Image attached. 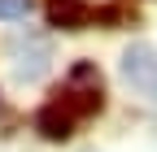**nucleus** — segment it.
<instances>
[{
  "instance_id": "1",
  "label": "nucleus",
  "mask_w": 157,
  "mask_h": 152,
  "mask_svg": "<svg viewBox=\"0 0 157 152\" xmlns=\"http://www.w3.org/2000/svg\"><path fill=\"white\" fill-rule=\"evenodd\" d=\"M52 104H57V109H66L74 122H78V118H87V113H101V104H105V96H101V70H96L92 61H78V65L70 70L66 87L57 91V100H52Z\"/></svg>"
},
{
  "instance_id": "2",
  "label": "nucleus",
  "mask_w": 157,
  "mask_h": 152,
  "mask_svg": "<svg viewBox=\"0 0 157 152\" xmlns=\"http://www.w3.org/2000/svg\"><path fill=\"white\" fill-rule=\"evenodd\" d=\"M122 83L140 91L144 100H157V48L153 44H131L122 52Z\"/></svg>"
},
{
  "instance_id": "3",
  "label": "nucleus",
  "mask_w": 157,
  "mask_h": 152,
  "mask_svg": "<svg viewBox=\"0 0 157 152\" xmlns=\"http://www.w3.org/2000/svg\"><path fill=\"white\" fill-rule=\"evenodd\" d=\"M35 130H39L44 139L61 143V139H70V135H74V118H70L66 109H57V104H44V109L35 113Z\"/></svg>"
},
{
  "instance_id": "4",
  "label": "nucleus",
  "mask_w": 157,
  "mask_h": 152,
  "mask_svg": "<svg viewBox=\"0 0 157 152\" xmlns=\"http://www.w3.org/2000/svg\"><path fill=\"white\" fill-rule=\"evenodd\" d=\"M48 22L61 26V31H83L92 22V9L83 5V0H52L48 5Z\"/></svg>"
},
{
  "instance_id": "5",
  "label": "nucleus",
  "mask_w": 157,
  "mask_h": 152,
  "mask_svg": "<svg viewBox=\"0 0 157 152\" xmlns=\"http://www.w3.org/2000/svg\"><path fill=\"white\" fill-rule=\"evenodd\" d=\"M31 13V0H0V17H5V22H9V17H26Z\"/></svg>"
}]
</instances>
